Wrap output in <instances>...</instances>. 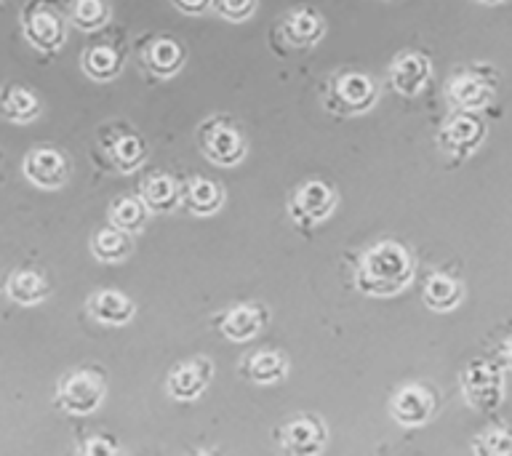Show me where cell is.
<instances>
[{
	"label": "cell",
	"mask_w": 512,
	"mask_h": 456,
	"mask_svg": "<svg viewBox=\"0 0 512 456\" xmlns=\"http://www.w3.org/2000/svg\"><path fill=\"white\" fill-rule=\"evenodd\" d=\"M414 280V259L395 240H379L355 264V286L366 296L400 294Z\"/></svg>",
	"instance_id": "1"
},
{
	"label": "cell",
	"mask_w": 512,
	"mask_h": 456,
	"mask_svg": "<svg viewBox=\"0 0 512 456\" xmlns=\"http://www.w3.org/2000/svg\"><path fill=\"white\" fill-rule=\"evenodd\" d=\"M376 99H379V91H376L374 78H368L366 72L344 70L336 72L334 78L328 80L323 104L334 115L358 118V115H366L368 110H374Z\"/></svg>",
	"instance_id": "2"
},
{
	"label": "cell",
	"mask_w": 512,
	"mask_h": 456,
	"mask_svg": "<svg viewBox=\"0 0 512 456\" xmlns=\"http://www.w3.org/2000/svg\"><path fill=\"white\" fill-rule=\"evenodd\" d=\"M462 392L464 400L470 403L475 411L491 414L502 406L504 400V374L502 368L486 358L472 360L470 366L462 371Z\"/></svg>",
	"instance_id": "3"
},
{
	"label": "cell",
	"mask_w": 512,
	"mask_h": 456,
	"mask_svg": "<svg viewBox=\"0 0 512 456\" xmlns=\"http://www.w3.org/2000/svg\"><path fill=\"white\" fill-rule=\"evenodd\" d=\"M200 152L222 168L238 166L246 158V139L227 118H208L198 128Z\"/></svg>",
	"instance_id": "4"
},
{
	"label": "cell",
	"mask_w": 512,
	"mask_h": 456,
	"mask_svg": "<svg viewBox=\"0 0 512 456\" xmlns=\"http://www.w3.org/2000/svg\"><path fill=\"white\" fill-rule=\"evenodd\" d=\"M104 382L102 376L91 371H70L56 384V406L64 414L88 416L104 403Z\"/></svg>",
	"instance_id": "5"
},
{
	"label": "cell",
	"mask_w": 512,
	"mask_h": 456,
	"mask_svg": "<svg viewBox=\"0 0 512 456\" xmlns=\"http://www.w3.org/2000/svg\"><path fill=\"white\" fill-rule=\"evenodd\" d=\"M336 211V192L320 179H307L299 184L288 200V216L299 227L323 224Z\"/></svg>",
	"instance_id": "6"
},
{
	"label": "cell",
	"mask_w": 512,
	"mask_h": 456,
	"mask_svg": "<svg viewBox=\"0 0 512 456\" xmlns=\"http://www.w3.org/2000/svg\"><path fill=\"white\" fill-rule=\"evenodd\" d=\"M22 32L32 48L46 51V54L59 51L64 46V38H67L62 14H56L48 3H30L24 8Z\"/></svg>",
	"instance_id": "7"
},
{
	"label": "cell",
	"mask_w": 512,
	"mask_h": 456,
	"mask_svg": "<svg viewBox=\"0 0 512 456\" xmlns=\"http://www.w3.org/2000/svg\"><path fill=\"white\" fill-rule=\"evenodd\" d=\"M483 139H486V123L472 112H459L438 131L440 152L454 160L470 158Z\"/></svg>",
	"instance_id": "8"
},
{
	"label": "cell",
	"mask_w": 512,
	"mask_h": 456,
	"mask_svg": "<svg viewBox=\"0 0 512 456\" xmlns=\"http://www.w3.org/2000/svg\"><path fill=\"white\" fill-rule=\"evenodd\" d=\"M390 414L400 427H422L435 416V395L424 384H406L392 395Z\"/></svg>",
	"instance_id": "9"
},
{
	"label": "cell",
	"mask_w": 512,
	"mask_h": 456,
	"mask_svg": "<svg viewBox=\"0 0 512 456\" xmlns=\"http://www.w3.org/2000/svg\"><path fill=\"white\" fill-rule=\"evenodd\" d=\"M280 448L294 456H315L326 448V424L315 416H299L283 424L278 432Z\"/></svg>",
	"instance_id": "10"
},
{
	"label": "cell",
	"mask_w": 512,
	"mask_h": 456,
	"mask_svg": "<svg viewBox=\"0 0 512 456\" xmlns=\"http://www.w3.org/2000/svg\"><path fill=\"white\" fill-rule=\"evenodd\" d=\"M494 80L483 75V72L462 70L456 72L454 78L446 83L448 99L459 107L462 112H478L486 110L491 99H494Z\"/></svg>",
	"instance_id": "11"
},
{
	"label": "cell",
	"mask_w": 512,
	"mask_h": 456,
	"mask_svg": "<svg viewBox=\"0 0 512 456\" xmlns=\"http://www.w3.org/2000/svg\"><path fill=\"white\" fill-rule=\"evenodd\" d=\"M432 64L419 51H403L390 64V86L400 96H419L430 86Z\"/></svg>",
	"instance_id": "12"
},
{
	"label": "cell",
	"mask_w": 512,
	"mask_h": 456,
	"mask_svg": "<svg viewBox=\"0 0 512 456\" xmlns=\"http://www.w3.org/2000/svg\"><path fill=\"white\" fill-rule=\"evenodd\" d=\"M211 379H214V363L211 360H184V363L174 366V371L168 374V392H171L174 400L190 403V400H198L203 395Z\"/></svg>",
	"instance_id": "13"
},
{
	"label": "cell",
	"mask_w": 512,
	"mask_h": 456,
	"mask_svg": "<svg viewBox=\"0 0 512 456\" xmlns=\"http://www.w3.org/2000/svg\"><path fill=\"white\" fill-rule=\"evenodd\" d=\"M22 174L30 179L35 187H43V190H56L67 182V174H70V166H67V158H64L59 150H51V147H38L32 150L22 163Z\"/></svg>",
	"instance_id": "14"
},
{
	"label": "cell",
	"mask_w": 512,
	"mask_h": 456,
	"mask_svg": "<svg viewBox=\"0 0 512 456\" xmlns=\"http://www.w3.org/2000/svg\"><path fill=\"white\" fill-rule=\"evenodd\" d=\"M280 38L286 40L291 48H312L323 38L326 22L318 11L312 8H291L283 19H280Z\"/></svg>",
	"instance_id": "15"
},
{
	"label": "cell",
	"mask_w": 512,
	"mask_h": 456,
	"mask_svg": "<svg viewBox=\"0 0 512 456\" xmlns=\"http://www.w3.org/2000/svg\"><path fill=\"white\" fill-rule=\"evenodd\" d=\"M216 323H219V331L230 342H248L267 323V310H264L262 304H235L227 312H222L216 318Z\"/></svg>",
	"instance_id": "16"
},
{
	"label": "cell",
	"mask_w": 512,
	"mask_h": 456,
	"mask_svg": "<svg viewBox=\"0 0 512 456\" xmlns=\"http://www.w3.org/2000/svg\"><path fill=\"white\" fill-rule=\"evenodd\" d=\"M139 59L144 70H150L152 75L174 78L184 64V48L171 38H152L150 43H144Z\"/></svg>",
	"instance_id": "17"
},
{
	"label": "cell",
	"mask_w": 512,
	"mask_h": 456,
	"mask_svg": "<svg viewBox=\"0 0 512 456\" xmlns=\"http://www.w3.org/2000/svg\"><path fill=\"white\" fill-rule=\"evenodd\" d=\"M134 312V302L120 291H96L88 299V315L102 326H126L128 320L134 318Z\"/></svg>",
	"instance_id": "18"
},
{
	"label": "cell",
	"mask_w": 512,
	"mask_h": 456,
	"mask_svg": "<svg viewBox=\"0 0 512 456\" xmlns=\"http://www.w3.org/2000/svg\"><path fill=\"white\" fill-rule=\"evenodd\" d=\"M243 374L256 384H275L288 374V358L278 350L251 352L243 360Z\"/></svg>",
	"instance_id": "19"
},
{
	"label": "cell",
	"mask_w": 512,
	"mask_h": 456,
	"mask_svg": "<svg viewBox=\"0 0 512 456\" xmlns=\"http://www.w3.org/2000/svg\"><path fill=\"white\" fill-rule=\"evenodd\" d=\"M184 206L190 208L195 216H211L216 214L224 203V192L222 187L211 179H203V176H195L187 182L182 192Z\"/></svg>",
	"instance_id": "20"
},
{
	"label": "cell",
	"mask_w": 512,
	"mask_h": 456,
	"mask_svg": "<svg viewBox=\"0 0 512 456\" xmlns=\"http://www.w3.org/2000/svg\"><path fill=\"white\" fill-rule=\"evenodd\" d=\"M464 299V291H462V283L446 272H435L427 278L424 283V302L427 307L435 312H451L459 307V302Z\"/></svg>",
	"instance_id": "21"
},
{
	"label": "cell",
	"mask_w": 512,
	"mask_h": 456,
	"mask_svg": "<svg viewBox=\"0 0 512 456\" xmlns=\"http://www.w3.org/2000/svg\"><path fill=\"white\" fill-rule=\"evenodd\" d=\"M142 200L152 214H168V211H174L179 206L182 192H179L171 176L155 174L142 184Z\"/></svg>",
	"instance_id": "22"
},
{
	"label": "cell",
	"mask_w": 512,
	"mask_h": 456,
	"mask_svg": "<svg viewBox=\"0 0 512 456\" xmlns=\"http://www.w3.org/2000/svg\"><path fill=\"white\" fill-rule=\"evenodd\" d=\"M91 254L107 264L126 262L131 254V238H128V232L118 230V227H104L91 238Z\"/></svg>",
	"instance_id": "23"
},
{
	"label": "cell",
	"mask_w": 512,
	"mask_h": 456,
	"mask_svg": "<svg viewBox=\"0 0 512 456\" xmlns=\"http://www.w3.org/2000/svg\"><path fill=\"white\" fill-rule=\"evenodd\" d=\"M120 67H123V54L118 48L94 46L83 54V70H86L88 78L99 80V83L118 78Z\"/></svg>",
	"instance_id": "24"
},
{
	"label": "cell",
	"mask_w": 512,
	"mask_h": 456,
	"mask_svg": "<svg viewBox=\"0 0 512 456\" xmlns=\"http://www.w3.org/2000/svg\"><path fill=\"white\" fill-rule=\"evenodd\" d=\"M0 112L14 123H27L40 112V102L27 88L6 86V91L0 94Z\"/></svg>",
	"instance_id": "25"
},
{
	"label": "cell",
	"mask_w": 512,
	"mask_h": 456,
	"mask_svg": "<svg viewBox=\"0 0 512 456\" xmlns=\"http://www.w3.org/2000/svg\"><path fill=\"white\" fill-rule=\"evenodd\" d=\"M6 291L11 302L16 304H40L48 296V283L40 278L38 272L19 270L8 278Z\"/></svg>",
	"instance_id": "26"
},
{
	"label": "cell",
	"mask_w": 512,
	"mask_h": 456,
	"mask_svg": "<svg viewBox=\"0 0 512 456\" xmlns=\"http://www.w3.org/2000/svg\"><path fill=\"white\" fill-rule=\"evenodd\" d=\"M144 155H147V147H144V142L136 134H120L110 144V160L123 174H131V171L142 166Z\"/></svg>",
	"instance_id": "27"
},
{
	"label": "cell",
	"mask_w": 512,
	"mask_h": 456,
	"mask_svg": "<svg viewBox=\"0 0 512 456\" xmlns=\"http://www.w3.org/2000/svg\"><path fill=\"white\" fill-rule=\"evenodd\" d=\"M147 211L142 198H118L110 206V224L123 232H139L147 222Z\"/></svg>",
	"instance_id": "28"
},
{
	"label": "cell",
	"mask_w": 512,
	"mask_h": 456,
	"mask_svg": "<svg viewBox=\"0 0 512 456\" xmlns=\"http://www.w3.org/2000/svg\"><path fill=\"white\" fill-rule=\"evenodd\" d=\"M70 22L83 32L102 30L110 22V8L104 0H75L70 6Z\"/></svg>",
	"instance_id": "29"
},
{
	"label": "cell",
	"mask_w": 512,
	"mask_h": 456,
	"mask_svg": "<svg viewBox=\"0 0 512 456\" xmlns=\"http://www.w3.org/2000/svg\"><path fill=\"white\" fill-rule=\"evenodd\" d=\"M475 454L507 456L512 454V430H488L472 443Z\"/></svg>",
	"instance_id": "30"
},
{
	"label": "cell",
	"mask_w": 512,
	"mask_h": 456,
	"mask_svg": "<svg viewBox=\"0 0 512 456\" xmlns=\"http://www.w3.org/2000/svg\"><path fill=\"white\" fill-rule=\"evenodd\" d=\"M254 8L256 0H214V11L227 22H246Z\"/></svg>",
	"instance_id": "31"
},
{
	"label": "cell",
	"mask_w": 512,
	"mask_h": 456,
	"mask_svg": "<svg viewBox=\"0 0 512 456\" xmlns=\"http://www.w3.org/2000/svg\"><path fill=\"white\" fill-rule=\"evenodd\" d=\"M78 451L80 454H88V456H112V454H118L120 448H118V443L110 438H91V440H86V443H83Z\"/></svg>",
	"instance_id": "32"
},
{
	"label": "cell",
	"mask_w": 512,
	"mask_h": 456,
	"mask_svg": "<svg viewBox=\"0 0 512 456\" xmlns=\"http://www.w3.org/2000/svg\"><path fill=\"white\" fill-rule=\"evenodd\" d=\"M171 3L184 14H203V11L214 6V0H171Z\"/></svg>",
	"instance_id": "33"
},
{
	"label": "cell",
	"mask_w": 512,
	"mask_h": 456,
	"mask_svg": "<svg viewBox=\"0 0 512 456\" xmlns=\"http://www.w3.org/2000/svg\"><path fill=\"white\" fill-rule=\"evenodd\" d=\"M502 360H504V366H507L512 371V339H510V342H504Z\"/></svg>",
	"instance_id": "34"
},
{
	"label": "cell",
	"mask_w": 512,
	"mask_h": 456,
	"mask_svg": "<svg viewBox=\"0 0 512 456\" xmlns=\"http://www.w3.org/2000/svg\"><path fill=\"white\" fill-rule=\"evenodd\" d=\"M478 3H486V6H496V3H502V0H478Z\"/></svg>",
	"instance_id": "35"
}]
</instances>
